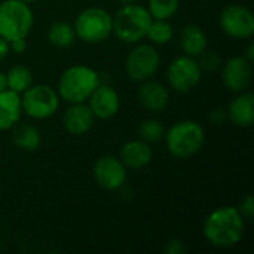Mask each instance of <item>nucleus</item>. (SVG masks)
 Masks as SVG:
<instances>
[{"label":"nucleus","mask_w":254,"mask_h":254,"mask_svg":"<svg viewBox=\"0 0 254 254\" xmlns=\"http://www.w3.org/2000/svg\"><path fill=\"white\" fill-rule=\"evenodd\" d=\"M246 232V219L237 207H220L211 211L202 226L204 238L217 249H231L241 243Z\"/></svg>","instance_id":"1"},{"label":"nucleus","mask_w":254,"mask_h":254,"mask_svg":"<svg viewBox=\"0 0 254 254\" xmlns=\"http://www.w3.org/2000/svg\"><path fill=\"white\" fill-rule=\"evenodd\" d=\"M100 83L101 76L97 70L83 64H76L61 73L57 85V92L60 98L68 104L86 103L89 95Z\"/></svg>","instance_id":"2"},{"label":"nucleus","mask_w":254,"mask_h":254,"mask_svg":"<svg viewBox=\"0 0 254 254\" xmlns=\"http://www.w3.org/2000/svg\"><path fill=\"white\" fill-rule=\"evenodd\" d=\"M167 150L177 159H189L201 152L205 144L202 125L192 119L173 124L164 134Z\"/></svg>","instance_id":"3"},{"label":"nucleus","mask_w":254,"mask_h":254,"mask_svg":"<svg viewBox=\"0 0 254 254\" xmlns=\"http://www.w3.org/2000/svg\"><path fill=\"white\" fill-rule=\"evenodd\" d=\"M112 33L124 43L135 45L146 39L147 30L152 22V16L147 7L135 3H125L112 16Z\"/></svg>","instance_id":"4"},{"label":"nucleus","mask_w":254,"mask_h":254,"mask_svg":"<svg viewBox=\"0 0 254 254\" xmlns=\"http://www.w3.org/2000/svg\"><path fill=\"white\" fill-rule=\"evenodd\" d=\"M34 25V13L30 4L21 0H3L0 3V37L12 42L27 37Z\"/></svg>","instance_id":"5"},{"label":"nucleus","mask_w":254,"mask_h":254,"mask_svg":"<svg viewBox=\"0 0 254 254\" xmlns=\"http://www.w3.org/2000/svg\"><path fill=\"white\" fill-rule=\"evenodd\" d=\"M76 37L89 45L107 40L113 30L112 15L98 6H91L79 12L73 24Z\"/></svg>","instance_id":"6"},{"label":"nucleus","mask_w":254,"mask_h":254,"mask_svg":"<svg viewBox=\"0 0 254 254\" xmlns=\"http://www.w3.org/2000/svg\"><path fill=\"white\" fill-rule=\"evenodd\" d=\"M60 100L58 92L52 86L46 83L31 85L22 92L21 97L22 113L34 121L49 119L58 112Z\"/></svg>","instance_id":"7"},{"label":"nucleus","mask_w":254,"mask_h":254,"mask_svg":"<svg viewBox=\"0 0 254 254\" xmlns=\"http://www.w3.org/2000/svg\"><path fill=\"white\" fill-rule=\"evenodd\" d=\"M161 65V55L152 43H135L125 60V71L129 80L144 82L152 79Z\"/></svg>","instance_id":"8"},{"label":"nucleus","mask_w":254,"mask_h":254,"mask_svg":"<svg viewBox=\"0 0 254 254\" xmlns=\"http://www.w3.org/2000/svg\"><path fill=\"white\" fill-rule=\"evenodd\" d=\"M202 77V68L196 58L180 55L174 58L167 68V80L173 91L188 94L198 86Z\"/></svg>","instance_id":"9"},{"label":"nucleus","mask_w":254,"mask_h":254,"mask_svg":"<svg viewBox=\"0 0 254 254\" xmlns=\"http://www.w3.org/2000/svg\"><path fill=\"white\" fill-rule=\"evenodd\" d=\"M219 25L222 31L231 39H252L254 34L253 12L241 4H228L219 15Z\"/></svg>","instance_id":"10"},{"label":"nucleus","mask_w":254,"mask_h":254,"mask_svg":"<svg viewBox=\"0 0 254 254\" xmlns=\"http://www.w3.org/2000/svg\"><path fill=\"white\" fill-rule=\"evenodd\" d=\"M92 176L100 188L106 190H119L127 182L128 171L119 158L103 155L94 162Z\"/></svg>","instance_id":"11"},{"label":"nucleus","mask_w":254,"mask_h":254,"mask_svg":"<svg viewBox=\"0 0 254 254\" xmlns=\"http://www.w3.org/2000/svg\"><path fill=\"white\" fill-rule=\"evenodd\" d=\"M253 63H250L244 55L231 57L226 60L222 68V80L226 89L240 94L249 91L253 79Z\"/></svg>","instance_id":"12"},{"label":"nucleus","mask_w":254,"mask_h":254,"mask_svg":"<svg viewBox=\"0 0 254 254\" xmlns=\"http://www.w3.org/2000/svg\"><path fill=\"white\" fill-rule=\"evenodd\" d=\"M88 106L95 119L107 121L118 115L121 109V97L118 91L109 83H100L88 98Z\"/></svg>","instance_id":"13"},{"label":"nucleus","mask_w":254,"mask_h":254,"mask_svg":"<svg viewBox=\"0 0 254 254\" xmlns=\"http://www.w3.org/2000/svg\"><path fill=\"white\" fill-rule=\"evenodd\" d=\"M95 124V116L88 103H74L67 107L63 116L64 129L71 135L88 134Z\"/></svg>","instance_id":"14"},{"label":"nucleus","mask_w":254,"mask_h":254,"mask_svg":"<svg viewBox=\"0 0 254 254\" xmlns=\"http://www.w3.org/2000/svg\"><path fill=\"white\" fill-rule=\"evenodd\" d=\"M137 98L143 109L153 113H161L170 104V91L161 82L149 79L141 82L137 91Z\"/></svg>","instance_id":"15"},{"label":"nucleus","mask_w":254,"mask_h":254,"mask_svg":"<svg viewBox=\"0 0 254 254\" xmlns=\"http://www.w3.org/2000/svg\"><path fill=\"white\" fill-rule=\"evenodd\" d=\"M118 158L121 159V162L125 165L127 170L137 171V170L147 167L152 162L153 150H152L150 144L141 138L129 140V141L122 144Z\"/></svg>","instance_id":"16"},{"label":"nucleus","mask_w":254,"mask_h":254,"mask_svg":"<svg viewBox=\"0 0 254 254\" xmlns=\"http://www.w3.org/2000/svg\"><path fill=\"white\" fill-rule=\"evenodd\" d=\"M228 119L240 128H249L254 122V95L249 91L240 92L228 106Z\"/></svg>","instance_id":"17"},{"label":"nucleus","mask_w":254,"mask_h":254,"mask_svg":"<svg viewBox=\"0 0 254 254\" xmlns=\"http://www.w3.org/2000/svg\"><path fill=\"white\" fill-rule=\"evenodd\" d=\"M21 94L10 89L0 91V131L15 128L21 119Z\"/></svg>","instance_id":"18"},{"label":"nucleus","mask_w":254,"mask_h":254,"mask_svg":"<svg viewBox=\"0 0 254 254\" xmlns=\"http://www.w3.org/2000/svg\"><path fill=\"white\" fill-rule=\"evenodd\" d=\"M180 48L185 55L198 58L208 46L207 33L196 24H188L182 28L179 37Z\"/></svg>","instance_id":"19"},{"label":"nucleus","mask_w":254,"mask_h":254,"mask_svg":"<svg viewBox=\"0 0 254 254\" xmlns=\"http://www.w3.org/2000/svg\"><path fill=\"white\" fill-rule=\"evenodd\" d=\"M12 141L19 150L36 152L42 144V135H40V131L34 125L24 124V125H19L13 131Z\"/></svg>","instance_id":"20"},{"label":"nucleus","mask_w":254,"mask_h":254,"mask_svg":"<svg viewBox=\"0 0 254 254\" xmlns=\"http://www.w3.org/2000/svg\"><path fill=\"white\" fill-rule=\"evenodd\" d=\"M46 37L51 45L57 48H68L76 40V33L71 24L64 21H57L48 27Z\"/></svg>","instance_id":"21"},{"label":"nucleus","mask_w":254,"mask_h":254,"mask_svg":"<svg viewBox=\"0 0 254 254\" xmlns=\"http://www.w3.org/2000/svg\"><path fill=\"white\" fill-rule=\"evenodd\" d=\"M7 77V89L22 94L33 85V73L25 65H13L6 73Z\"/></svg>","instance_id":"22"},{"label":"nucleus","mask_w":254,"mask_h":254,"mask_svg":"<svg viewBox=\"0 0 254 254\" xmlns=\"http://www.w3.org/2000/svg\"><path fill=\"white\" fill-rule=\"evenodd\" d=\"M174 36L173 25L168 19H152L146 37L152 45H167Z\"/></svg>","instance_id":"23"},{"label":"nucleus","mask_w":254,"mask_h":254,"mask_svg":"<svg viewBox=\"0 0 254 254\" xmlns=\"http://www.w3.org/2000/svg\"><path fill=\"white\" fill-rule=\"evenodd\" d=\"M180 7V0H149L147 10L152 19H170Z\"/></svg>","instance_id":"24"},{"label":"nucleus","mask_w":254,"mask_h":254,"mask_svg":"<svg viewBox=\"0 0 254 254\" xmlns=\"http://www.w3.org/2000/svg\"><path fill=\"white\" fill-rule=\"evenodd\" d=\"M165 128L158 119H144L138 125V135L146 143H158L164 138Z\"/></svg>","instance_id":"25"},{"label":"nucleus","mask_w":254,"mask_h":254,"mask_svg":"<svg viewBox=\"0 0 254 254\" xmlns=\"http://www.w3.org/2000/svg\"><path fill=\"white\" fill-rule=\"evenodd\" d=\"M198 58H199L198 63H199L202 71H204V70H207V71H216V70L220 67V64H222L220 57H219L214 51H207V49H205Z\"/></svg>","instance_id":"26"},{"label":"nucleus","mask_w":254,"mask_h":254,"mask_svg":"<svg viewBox=\"0 0 254 254\" xmlns=\"http://www.w3.org/2000/svg\"><path fill=\"white\" fill-rule=\"evenodd\" d=\"M238 211L241 213V216L246 219V220H252L254 216V201L252 195H247L244 199H241L240 205L237 207Z\"/></svg>","instance_id":"27"},{"label":"nucleus","mask_w":254,"mask_h":254,"mask_svg":"<svg viewBox=\"0 0 254 254\" xmlns=\"http://www.w3.org/2000/svg\"><path fill=\"white\" fill-rule=\"evenodd\" d=\"M164 253L165 254H186L188 253V247L182 240H170L165 247H164Z\"/></svg>","instance_id":"28"},{"label":"nucleus","mask_w":254,"mask_h":254,"mask_svg":"<svg viewBox=\"0 0 254 254\" xmlns=\"http://www.w3.org/2000/svg\"><path fill=\"white\" fill-rule=\"evenodd\" d=\"M228 119V112L226 109L223 107H214L211 112H210V121L216 125H220L223 124L225 121Z\"/></svg>","instance_id":"29"},{"label":"nucleus","mask_w":254,"mask_h":254,"mask_svg":"<svg viewBox=\"0 0 254 254\" xmlns=\"http://www.w3.org/2000/svg\"><path fill=\"white\" fill-rule=\"evenodd\" d=\"M25 39L27 37H19V39H15V40L9 42L10 51L15 52V54H24L27 51V48H28V43H27Z\"/></svg>","instance_id":"30"},{"label":"nucleus","mask_w":254,"mask_h":254,"mask_svg":"<svg viewBox=\"0 0 254 254\" xmlns=\"http://www.w3.org/2000/svg\"><path fill=\"white\" fill-rule=\"evenodd\" d=\"M10 52V48H9V42L4 40L3 37H0V61H3Z\"/></svg>","instance_id":"31"},{"label":"nucleus","mask_w":254,"mask_h":254,"mask_svg":"<svg viewBox=\"0 0 254 254\" xmlns=\"http://www.w3.org/2000/svg\"><path fill=\"white\" fill-rule=\"evenodd\" d=\"M250 63H253L254 60V43L253 42H250L249 43V46H247V49H246V55H244Z\"/></svg>","instance_id":"32"},{"label":"nucleus","mask_w":254,"mask_h":254,"mask_svg":"<svg viewBox=\"0 0 254 254\" xmlns=\"http://www.w3.org/2000/svg\"><path fill=\"white\" fill-rule=\"evenodd\" d=\"M7 89V77H6V73L0 71V91H4Z\"/></svg>","instance_id":"33"},{"label":"nucleus","mask_w":254,"mask_h":254,"mask_svg":"<svg viewBox=\"0 0 254 254\" xmlns=\"http://www.w3.org/2000/svg\"><path fill=\"white\" fill-rule=\"evenodd\" d=\"M116 1H119V3H124V4H125V3H135L137 0H116Z\"/></svg>","instance_id":"34"},{"label":"nucleus","mask_w":254,"mask_h":254,"mask_svg":"<svg viewBox=\"0 0 254 254\" xmlns=\"http://www.w3.org/2000/svg\"><path fill=\"white\" fill-rule=\"evenodd\" d=\"M22 3H27V4H31V3H36L37 0H21Z\"/></svg>","instance_id":"35"}]
</instances>
